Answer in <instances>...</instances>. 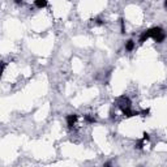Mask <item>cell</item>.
I'll list each match as a JSON object with an SVG mask.
<instances>
[{
	"mask_svg": "<svg viewBox=\"0 0 167 167\" xmlns=\"http://www.w3.org/2000/svg\"><path fill=\"white\" fill-rule=\"evenodd\" d=\"M164 5H166V7H167V1H164Z\"/></svg>",
	"mask_w": 167,
	"mask_h": 167,
	"instance_id": "cell-13",
	"label": "cell"
},
{
	"mask_svg": "<svg viewBox=\"0 0 167 167\" xmlns=\"http://www.w3.org/2000/svg\"><path fill=\"white\" fill-rule=\"evenodd\" d=\"M133 48H135V42H133L132 39L127 41V43H125V50H127V51H132Z\"/></svg>",
	"mask_w": 167,
	"mask_h": 167,
	"instance_id": "cell-6",
	"label": "cell"
},
{
	"mask_svg": "<svg viewBox=\"0 0 167 167\" xmlns=\"http://www.w3.org/2000/svg\"><path fill=\"white\" fill-rule=\"evenodd\" d=\"M116 105H118V107L122 111L128 110V108H130V99L125 95H122L116 99Z\"/></svg>",
	"mask_w": 167,
	"mask_h": 167,
	"instance_id": "cell-2",
	"label": "cell"
},
{
	"mask_svg": "<svg viewBox=\"0 0 167 167\" xmlns=\"http://www.w3.org/2000/svg\"><path fill=\"white\" fill-rule=\"evenodd\" d=\"M102 167H112V166H111L110 162H106V163H103V166H102Z\"/></svg>",
	"mask_w": 167,
	"mask_h": 167,
	"instance_id": "cell-12",
	"label": "cell"
},
{
	"mask_svg": "<svg viewBox=\"0 0 167 167\" xmlns=\"http://www.w3.org/2000/svg\"><path fill=\"white\" fill-rule=\"evenodd\" d=\"M149 112H150L149 110H144V111H141L140 114H142V116H147V115H149Z\"/></svg>",
	"mask_w": 167,
	"mask_h": 167,
	"instance_id": "cell-11",
	"label": "cell"
},
{
	"mask_svg": "<svg viewBox=\"0 0 167 167\" xmlns=\"http://www.w3.org/2000/svg\"><path fill=\"white\" fill-rule=\"evenodd\" d=\"M77 119H78V116L76 115V114H71V115L67 116V125H68L69 128H72L74 124H76Z\"/></svg>",
	"mask_w": 167,
	"mask_h": 167,
	"instance_id": "cell-3",
	"label": "cell"
},
{
	"mask_svg": "<svg viewBox=\"0 0 167 167\" xmlns=\"http://www.w3.org/2000/svg\"><path fill=\"white\" fill-rule=\"evenodd\" d=\"M144 142H145V141H144L142 139L140 140V141L136 144V147H137V149H142V147H144Z\"/></svg>",
	"mask_w": 167,
	"mask_h": 167,
	"instance_id": "cell-8",
	"label": "cell"
},
{
	"mask_svg": "<svg viewBox=\"0 0 167 167\" xmlns=\"http://www.w3.org/2000/svg\"><path fill=\"white\" fill-rule=\"evenodd\" d=\"M142 140H144V141H149V140H150V136H149V133L144 132V135H142Z\"/></svg>",
	"mask_w": 167,
	"mask_h": 167,
	"instance_id": "cell-9",
	"label": "cell"
},
{
	"mask_svg": "<svg viewBox=\"0 0 167 167\" xmlns=\"http://www.w3.org/2000/svg\"><path fill=\"white\" fill-rule=\"evenodd\" d=\"M120 25H122V33H125V29H124V20L120 18Z\"/></svg>",
	"mask_w": 167,
	"mask_h": 167,
	"instance_id": "cell-10",
	"label": "cell"
},
{
	"mask_svg": "<svg viewBox=\"0 0 167 167\" xmlns=\"http://www.w3.org/2000/svg\"><path fill=\"white\" fill-rule=\"evenodd\" d=\"M85 120H86L88 123H90V124H93V123L95 122V119H94V118H93L91 115H85Z\"/></svg>",
	"mask_w": 167,
	"mask_h": 167,
	"instance_id": "cell-7",
	"label": "cell"
},
{
	"mask_svg": "<svg viewBox=\"0 0 167 167\" xmlns=\"http://www.w3.org/2000/svg\"><path fill=\"white\" fill-rule=\"evenodd\" d=\"M149 38H150V30L147 29V30H145L144 33L141 34V37H140V41H139L140 45H142L144 42H146V41L149 39Z\"/></svg>",
	"mask_w": 167,
	"mask_h": 167,
	"instance_id": "cell-4",
	"label": "cell"
},
{
	"mask_svg": "<svg viewBox=\"0 0 167 167\" xmlns=\"http://www.w3.org/2000/svg\"><path fill=\"white\" fill-rule=\"evenodd\" d=\"M150 38H153L157 43H162L166 39V33L163 31V29L159 28V26H154V28H150Z\"/></svg>",
	"mask_w": 167,
	"mask_h": 167,
	"instance_id": "cell-1",
	"label": "cell"
},
{
	"mask_svg": "<svg viewBox=\"0 0 167 167\" xmlns=\"http://www.w3.org/2000/svg\"><path fill=\"white\" fill-rule=\"evenodd\" d=\"M47 1L46 0H37V1H34V5L37 7V8H45V7H47Z\"/></svg>",
	"mask_w": 167,
	"mask_h": 167,
	"instance_id": "cell-5",
	"label": "cell"
}]
</instances>
